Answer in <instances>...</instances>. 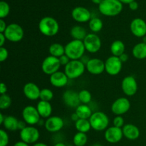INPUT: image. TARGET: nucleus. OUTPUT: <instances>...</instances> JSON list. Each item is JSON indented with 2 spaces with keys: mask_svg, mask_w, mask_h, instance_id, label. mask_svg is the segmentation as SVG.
<instances>
[{
  "mask_svg": "<svg viewBox=\"0 0 146 146\" xmlns=\"http://www.w3.org/2000/svg\"><path fill=\"white\" fill-rule=\"evenodd\" d=\"M104 136L107 142L110 143H117L120 142L123 137V130L121 128H118L113 125L106 130Z\"/></svg>",
  "mask_w": 146,
  "mask_h": 146,
  "instance_id": "nucleus-14",
  "label": "nucleus"
},
{
  "mask_svg": "<svg viewBox=\"0 0 146 146\" xmlns=\"http://www.w3.org/2000/svg\"><path fill=\"white\" fill-rule=\"evenodd\" d=\"M91 1H92V2H94V4H98V5H99L104 0H91Z\"/></svg>",
  "mask_w": 146,
  "mask_h": 146,
  "instance_id": "nucleus-53",
  "label": "nucleus"
},
{
  "mask_svg": "<svg viewBox=\"0 0 146 146\" xmlns=\"http://www.w3.org/2000/svg\"><path fill=\"white\" fill-rule=\"evenodd\" d=\"M59 61H60V64H61V66H66L67 64L69 63V61H71V59H70L69 58H68V56H67L66 54H64V55H63L62 56L59 57Z\"/></svg>",
  "mask_w": 146,
  "mask_h": 146,
  "instance_id": "nucleus-40",
  "label": "nucleus"
},
{
  "mask_svg": "<svg viewBox=\"0 0 146 146\" xmlns=\"http://www.w3.org/2000/svg\"><path fill=\"white\" fill-rule=\"evenodd\" d=\"M71 120H72L73 121H75V122H76V121H78V120L80 119L79 117H78V115H77V113L76 112L74 113H73L72 115H71Z\"/></svg>",
  "mask_w": 146,
  "mask_h": 146,
  "instance_id": "nucleus-48",
  "label": "nucleus"
},
{
  "mask_svg": "<svg viewBox=\"0 0 146 146\" xmlns=\"http://www.w3.org/2000/svg\"><path fill=\"white\" fill-rule=\"evenodd\" d=\"M123 92L128 96H133L135 95L138 91V84L132 76H128L123 79L121 84Z\"/></svg>",
  "mask_w": 146,
  "mask_h": 146,
  "instance_id": "nucleus-12",
  "label": "nucleus"
},
{
  "mask_svg": "<svg viewBox=\"0 0 146 146\" xmlns=\"http://www.w3.org/2000/svg\"><path fill=\"white\" fill-rule=\"evenodd\" d=\"M4 119H5V117L3 115L2 113H0V124H3Z\"/></svg>",
  "mask_w": 146,
  "mask_h": 146,
  "instance_id": "nucleus-51",
  "label": "nucleus"
},
{
  "mask_svg": "<svg viewBox=\"0 0 146 146\" xmlns=\"http://www.w3.org/2000/svg\"><path fill=\"white\" fill-rule=\"evenodd\" d=\"M27 123L25 121H19V124H18V129L21 131V130L24 129V128L27 127Z\"/></svg>",
  "mask_w": 146,
  "mask_h": 146,
  "instance_id": "nucleus-44",
  "label": "nucleus"
},
{
  "mask_svg": "<svg viewBox=\"0 0 146 146\" xmlns=\"http://www.w3.org/2000/svg\"><path fill=\"white\" fill-rule=\"evenodd\" d=\"M61 66L59 58L57 57L52 56H49L43 61L42 64H41V68L44 74L51 76L54 73L58 71Z\"/></svg>",
  "mask_w": 146,
  "mask_h": 146,
  "instance_id": "nucleus-7",
  "label": "nucleus"
},
{
  "mask_svg": "<svg viewBox=\"0 0 146 146\" xmlns=\"http://www.w3.org/2000/svg\"><path fill=\"white\" fill-rule=\"evenodd\" d=\"M90 59H91V58H88V56L84 55L82 57H81V59H80V61H81V62H82L83 64H84V65L86 66V64H88V61H89Z\"/></svg>",
  "mask_w": 146,
  "mask_h": 146,
  "instance_id": "nucleus-46",
  "label": "nucleus"
},
{
  "mask_svg": "<svg viewBox=\"0 0 146 146\" xmlns=\"http://www.w3.org/2000/svg\"><path fill=\"white\" fill-rule=\"evenodd\" d=\"M92 146H103V145H101V144H99V143H95V144H94Z\"/></svg>",
  "mask_w": 146,
  "mask_h": 146,
  "instance_id": "nucleus-57",
  "label": "nucleus"
},
{
  "mask_svg": "<svg viewBox=\"0 0 146 146\" xmlns=\"http://www.w3.org/2000/svg\"><path fill=\"white\" fill-rule=\"evenodd\" d=\"M22 117L24 121L29 125L38 124L40 121V115L37 108L33 106H27L23 109Z\"/></svg>",
  "mask_w": 146,
  "mask_h": 146,
  "instance_id": "nucleus-11",
  "label": "nucleus"
},
{
  "mask_svg": "<svg viewBox=\"0 0 146 146\" xmlns=\"http://www.w3.org/2000/svg\"><path fill=\"white\" fill-rule=\"evenodd\" d=\"M88 137L84 133L78 132L73 138V142L75 146H84L87 143Z\"/></svg>",
  "mask_w": 146,
  "mask_h": 146,
  "instance_id": "nucleus-32",
  "label": "nucleus"
},
{
  "mask_svg": "<svg viewBox=\"0 0 146 146\" xmlns=\"http://www.w3.org/2000/svg\"><path fill=\"white\" fill-rule=\"evenodd\" d=\"M48 51L51 56L59 58L65 54V47L63 46V45H61V44L54 43V44H51L48 48Z\"/></svg>",
  "mask_w": 146,
  "mask_h": 146,
  "instance_id": "nucleus-29",
  "label": "nucleus"
},
{
  "mask_svg": "<svg viewBox=\"0 0 146 146\" xmlns=\"http://www.w3.org/2000/svg\"><path fill=\"white\" fill-rule=\"evenodd\" d=\"M53 97H54V94L48 88H43V89L41 90L39 97L41 101H48V102H49L51 100H52Z\"/></svg>",
  "mask_w": 146,
  "mask_h": 146,
  "instance_id": "nucleus-35",
  "label": "nucleus"
},
{
  "mask_svg": "<svg viewBox=\"0 0 146 146\" xmlns=\"http://www.w3.org/2000/svg\"><path fill=\"white\" fill-rule=\"evenodd\" d=\"M125 49V46L123 41L120 40H116L113 41L111 46V51L113 56L119 57L120 56L124 54Z\"/></svg>",
  "mask_w": 146,
  "mask_h": 146,
  "instance_id": "nucleus-27",
  "label": "nucleus"
},
{
  "mask_svg": "<svg viewBox=\"0 0 146 146\" xmlns=\"http://www.w3.org/2000/svg\"><path fill=\"white\" fill-rule=\"evenodd\" d=\"M40 32L46 36L56 35L59 30L58 23L55 19L51 17H45L41 19L38 24Z\"/></svg>",
  "mask_w": 146,
  "mask_h": 146,
  "instance_id": "nucleus-2",
  "label": "nucleus"
},
{
  "mask_svg": "<svg viewBox=\"0 0 146 146\" xmlns=\"http://www.w3.org/2000/svg\"><path fill=\"white\" fill-rule=\"evenodd\" d=\"M72 18L78 22L84 23L91 19V14L88 9L83 7H77L71 12Z\"/></svg>",
  "mask_w": 146,
  "mask_h": 146,
  "instance_id": "nucleus-18",
  "label": "nucleus"
},
{
  "mask_svg": "<svg viewBox=\"0 0 146 146\" xmlns=\"http://www.w3.org/2000/svg\"><path fill=\"white\" fill-rule=\"evenodd\" d=\"M89 28L93 32L97 33L99 32L104 27V24L101 19L97 18V17H94V18H91V19L89 21Z\"/></svg>",
  "mask_w": 146,
  "mask_h": 146,
  "instance_id": "nucleus-31",
  "label": "nucleus"
},
{
  "mask_svg": "<svg viewBox=\"0 0 146 146\" xmlns=\"http://www.w3.org/2000/svg\"><path fill=\"white\" fill-rule=\"evenodd\" d=\"M33 146H48L46 144L44 143H36L34 144Z\"/></svg>",
  "mask_w": 146,
  "mask_h": 146,
  "instance_id": "nucleus-52",
  "label": "nucleus"
},
{
  "mask_svg": "<svg viewBox=\"0 0 146 146\" xmlns=\"http://www.w3.org/2000/svg\"><path fill=\"white\" fill-rule=\"evenodd\" d=\"M143 42L145 43V44H146V36H145L144 37H143Z\"/></svg>",
  "mask_w": 146,
  "mask_h": 146,
  "instance_id": "nucleus-56",
  "label": "nucleus"
},
{
  "mask_svg": "<svg viewBox=\"0 0 146 146\" xmlns=\"http://www.w3.org/2000/svg\"><path fill=\"white\" fill-rule=\"evenodd\" d=\"M9 135L4 130H0V146H7L9 143Z\"/></svg>",
  "mask_w": 146,
  "mask_h": 146,
  "instance_id": "nucleus-37",
  "label": "nucleus"
},
{
  "mask_svg": "<svg viewBox=\"0 0 146 146\" xmlns=\"http://www.w3.org/2000/svg\"><path fill=\"white\" fill-rule=\"evenodd\" d=\"M76 128L78 132L86 133L91 130V125L89 120L88 119H79L75 123Z\"/></svg>",
  "mask_w": 146,
  "mask_h": 146,
  "instance_id": "nucleus-30",
  "label": "nucleus"
},
{
  "mask_svg": "<svg viewBox=\"0 0 146 146\" xmlns=\"http://www.w3.org/2000/svg\"><path fill=\"white\" fill-rule=\"evenodd\" d=\"M54 146H67V145H66V144H64V143L59 142V143H56Z\"/></svg>",
  "mask_w": 146,
  "mask_h": 146,
  "instance_id": "nucleus-54",
  "label": "nucleus"
},
{
  "mask_svg": "<svg viewBox=\"0 0 146 146\" xmlns=\"http://www.w3.org/2000/svg\"><path fill=\"white\" fill-rule=\"evenodd\" d=\"M64 125V121L61 117L51 116L46 119L44 126L48 132L56 133L62 129Z\"/></svg>",
  "mask_w": 146,
  "mask_h": 146,
  "instance_id": "nucleus-17",
  "label": "nucleus"
},
{
  "mask_svg": "<svg viewBox=\"0 0 146 146\" xmlns=\"http://www.w3.org/2000/svg\"><path fill=\"white\" fill-rule=\"evenodd\" d=\"M78 98H79L80 102L82 104H86L87 105L89 104L91 101V94L88 91V90H81L79 93H78Z\"/></svg>",
  "mask_w": 146,
  "mask_h": 146,
  "instance_id": "nucleus-33",
  "label": "nucleus"
},
{
  "mask_svg": "<svg viewBox=\"0 0 146 146\" xmlns=\"http://www.w3.org/2000/svg\"><path fill=\"white\" fill-rule=\"evenodd\" d=\"M131 31L137 37H144L146 35V22L141 18L134 19L131 23Z\"/></svg>",
  "mask_w": 146,
  "mask_h": 146,
  "instance_id": "nucleus-16",
  "label": "nucleus"
},
{
  "mask_svg": "<svg viewBox=\"0 0 146 146\" xmlns=\"http://www.w3.org/2000/svg\"><path fill=\"white\" fill-rule=\"evenodd\" d=\"M36 108L41 117L44 118H48L51 117L52 113V106L49 102L40 101L37 104Z\"/></svg>",
  "mask_w": 146,
  "mask_h": 146,
  "instance_id": "nucleus-23",
  "label": "nucleus"
},
{
  "mask_svg": "<svg viewBox=\"0 0 146 146\" xmlns=\"http://www.w3.org/2000/svg\"><path fill=\"white\" fill-rule=\"evenodd\" d=\"M87 34L86 30L81 26H74L71 29V36L75 40L84 41Z\"/></svg>",
  "mask_w": 146,
  "mask_h": 146,
  "instance_id": "nucleus-25",
  "label": "nucleus"
},
{
  "mask_svg": "<svg viewBox=\"0 0 146 146\" xmlns=\"http://www.w3.org/2000/svg\"><path fill=\"white\" fill-rule=\"evenodd\" d=\"M133 56L137 59H145L146 58V44L143 42L135 44L133 48Z\"/></svg>",
  "mask_w": 146,
  "mask_h": 146,
  "instance_id": "nucleus-24",
  "label": "nucleus"
},
{
  "mask_svg": "<svg viewBox=\"0 0 146 146\" xmlns=\"http://www.w3.org/2000/svg\"><path fill=\"white\" fill-rule=\"evenodd\" d=\"M38 125H45V122H44V121H43V120L40 119L39 122L38 123Z\"/></svg>",
  "mask_w": 146,
  "mask_h": 146,
  "instance_id": "nucleus-55",
  "label": "nucleus"
},
{
  "mask_svg": "<svg viewBox=\"0 0 146 146\" xmlns=\"http://www.w3.org/2000/svg\"><path fill=\"white\" fill-rule=\"evenodd\" d=\"M23 91L27 98L32 101H35L39 98L41 90L39 89L38 86L34 83H27L24 85Z\"/></svg>",
  "mask_w": 146,
  "mask_h": 146,
  "instance_id": "nucleus-20",
  "label": "nucleus"
},
{
  "mask_svg": "<svg viewBox=\"0 0 146 146\" xmlns=\"http://www.w3.org/2000/svg\"><path fill=\"white\" fill-rule=\"evenodd\" d=\"M7 27V26L6 22L4 21V19H0V33H4Z\"/></svg>",
  "mask_w": 146,
  "mask_h": 146,
  "instance_id": "nucleus-41",
  "label": "nucleus"
},
{
  "mask_svg": "<svg viewBox=\"0 0 146 146\" xmlns=\"http://www.w3.org/2000/svg\"><path fill=\"white\" fill-rule=\"evenodd\" d=\"M83 42L86 50L91 54L98 52L101 47V38L96 34H88Z\"/></svg>",
  "mask_w": 146,
  "mask_h": 146,
  "instance_id": "nucleus-9",
  "label": "nucleus"
},
{
  "mask_svg": "<svg viewBox=\"0 0 146 146\" xmlns=\"http://www.w3.org/2000/svg\"><path fill=\"white\" fill-rule=\"evenodd\" d=\"M91 128L97 131H102L107 129L109 124V118L106 113L101 111L94 113L89 118Z\"/></svg>",
  "mask_w": 146,
  "mask_h": 146,
  "instance_id": "nucleus-5",
  "label": "nucleus"
},
{
  "mask_svg": "<svg viewBox=\"0 0 146 146\" xmlns=\"http://www.w3.org/2000/svg\"><path fill=\"white\" fill-rule=\"evenodd\" d=\"M131 103L126 98H119L115 100L111 106V111L115 115H121L129 111Z\"/></svg>",
  "mask_w": 146,
  "mask_h": 146,
  "instance_id": "nucleus-13",
  "label": "nucleus"
},
{
  "mask_svg": "<svg viewBox=\"0 0 146 146\" xmlns=\"http://www.w3.org/2000/svg\"><path fill=\"white\" fill-rule=\"evenodd\" d=\"M9 52L7 49L4 47H0V61L4 62L8 58Z\"/></svg>",
  "mask_w": 146,
  "mask_h": 146,
  "instance_id": "nucleus-39",
  "label": "nucleus"
},
{
  "mask_svg": "<svg viewBox=\"0 0 146 146\" xmlns=\"http://www.w3.org/2000/svg\"><path fill=\"white\" fill-rule=\"evenodd\" d=\"M85 69L86 65L80 60H71L64 68V73L69 79H75L82 76Z\"/></svg>",
  "mask_w": 146,
  "mask_h": 146,
  "instance_id": "nucleus-4",
  "label": "nucleus"
},
{
  "mask_svg": "<svg viewBox=\"0 0 146 146\" xmlns=\"http://www.w3.org/2000/svg\"><path fill=\"white\" fill-rule=\"evenodd\" d=\"M9 5L6 1H1L0 2V18L4 19L9 14Z\"/></svg>",
  "mask_w": 146,
  "mask_h": 146,
  "instance_id": "nucleus-36",
  "label": "nucleus"
},
{
  "mask_svg": "<svg viewBox=\"0 0 146 146\" xmlns=\"http://www.w3.org/2000/svg\"><path fill=\"white\" fill-rule=\"evenodd\" d=\"M128 5H129V8L131 9V10H133V11H135V10L138 9V4L135 1H132V2L130 3Z\"/></svg>",
  "mask_w": 146,
  "mask_h": 146,
  "instance_id": "nucleus-42",
  "label": "nucleus"
},
{
  "mask_svg": "<svg viewBox=\"0 0 146 146\" xmlns=\"http://www.w3.org/2000/svg\"><path fill=\"white\" fill-rule=\"evenodd\" d=\"M14 146H29V144L23 142L22 141H21L16 143L14 145Z\"/></svg>",
  "mask_w": 146,
  "mask_h": 146,
  "instance_id": "nucleus-49",
  "label": "nucleus"
},
{
  "mask_svg": "<svg viewBox=\"0 0 146 146\" xmlns=\"http://www.w3.org/2000/svg\"><path fill=\"white\" fill-rule=\"evenodd\" d=\"M123 136L128 138V140L134 141L139 138L140 136V130L136 125L133 124H125L122 128Z\"/></svg>",
  "mask_w": 146,
  "mask_h": 146,
  "instance_id": "nucleus-22",
  "label": "nucleus"
},
{
  "mask_svg": "<svg viewBox=\"0 0 146 146\" xmlns=\"http://www.w3.org/2000/svg\"><path fill=\"white\" fill-rule=\"evenodd\" d=\"M19 121L17 118L12 115H9L6 116L4 119L3 125L4 128L9 131H16L18 129Z\"/></svg>",
  "mask_w": 146,
  "mask_h": 146,
  "instance_id": "nucleus-28",
  "label": "nucleus"
},
{
  "mask_svg": "<svg viewBox=\"0 0 146 146\" xmlns=\"http://www.w3.org/2000/svg\"><path fill=\"white\" fill-rule=\"evenodd\" d=\"M123 63L119 57L112 56L105 61V71L111 76H116L122 69Z\"/></svg>",
  "mask_w": 146,
  "mask_h": 146,
  "instance_id": "nucleus-10",
  "label": "nucleus"
},
{
  "mask_svg": "<svg viewBox=\"0 0 146 146\" xmlns=\"http://www.w3.org/2000/svg\"><path fill=\"white\" fill-rule=\"evenodd\" d=\"M76 113L80 119H89L93 114L91 108L88 105L81 104L76 108Z\"/></svg>",
  "mask_w": 146,
  "mask_h": 146,
  "instance_id": "nucleus-26",
  "label": "nucleus"
},
{
  "mask_svg": "<svg viewBox=\"0 0 146 146\" xmlns=\"http://www.w3.org/2000/svg\"><path fill=\"white\" fill-rule=\"evenodd\" d=\"M85 51L83 41L74 39L65 46V54L71 60H80Z\"/></svg>",
  "mask_w": 146,
  "mask_h": 146,
  "instance_id": "nucleus-3",
  "label": "nucleus"
},
{
  "mask_svg": "<svg viewBox=\"0 0 146 146\" xmlns=\"http://www.w3.org/2000/svg\"><path fill=\"white\" fill-rule=\"evenodd\" d=\"M119 58H120V60H121V62H122V63L126 62V61H128V54H125V53H124V54H123L122 55L120 56Z\"/></svg>",
  "mask_w": 146,
  "mask_h": 146,
  "instance_id": "nucleus-47",
  "label": "nucleus"
},
{
  "mask_svg": "<svg viewBox=\"0 0 146 146\" xmlns=\"http://www.w3.org/2000/svg\"><path fill=\"white\" fill-rule=\"evenodd\" d=\"M113 125L114 126L118 127V128H121L124 126V119L121 115H117L113 120Z\"/></svg>",
  "mask_w": 146,
  "mask_h": 146,
  "instance_id": "nucleus-38",
  "label": "nucleus"
},
{
  "mask_svg": "<svg viewBox=\"0 0 146 146\" xmlns=\"http://www.w3.org/2000/svg\"><path fill=\"white\" fill-rule=\"evenodd\" d=\"M121 3H124V4H129L130 3H131L132 1H135V0H119Z\"/></svg>",
  "mask_w": 146,
  "mask_h": 146,
  "instance_id": "nucleus-50",
  "label": "nucleus"
},
{
  "mask_svg": "<svg viewBox=\"0 0 146 146\" xmlns=\"http://www.w3.org/2000/svg\"><path fill=\"white\" fill-rule=\"evenodd\" d=\"M6 39H7V38H6L4 33H0V46H3V45H4L6 41Z\"/></svg>",
  "mask_w": 146,
  "mask_h": 146,
  "instance_id": "nucleus-45",
  "label": "nucleus"
},
{
  "mask_svg": "<svg viewBox=\"0 0 146 146\" xmlns=\"http://www.w3.org/2000/svg\"><path fill=\"white\" fill-rule=\"evenodd\" d=\"M40 137L38 130L34 126H27L20 131V138L23 142L27 144L35 143Z\"/></svg>",
  "mask_w": 146,
  "mask_h": 146,
  "instance_id": "nucleus-8",
  "label": "nucleus"
},
{
  "mask_svg": "<svg viewBox=\"0 0 146 146\" xmlns=\"http://www.w3.org/2000/svg\"><path fill=\"white\" fill-rule=\"evenodd\" d=\"M99 11L107 17L118 15L123 9V4L119 0H104L98 5Z\"/></svg>",
  "mask_w": 146,
  "mask_h": 146,
  "instance_id": "nucleus-1",
  "label": "nucleus"
},
{
  "mask_svg": "<svg viewBox=\"0 0 146 146\" xmlns=\"http://www.w3.org/2000/svg\"><path fill=\"white\" fill-rule=\"evenodd\" d=\"M87 71L93 75H100L105 71V62L100 58H91L86 66Z\"/></svg>",
  "mask_w": 146,
  "mask_h": 146,
  "instance_id": "nucleus-15",
  "label": "nucleus"
},
{
  "mask_svg": "<svg viewBox=\"0 0 146 146\" xmlns=\"http://www.w3.org/2000/svg\"><path fill=\"white\" fill-rule=\"evenodd\" d=\"M4 34L8 41L11 42H19L24 38V32L21 26L12 23L7 26Z\"/></svg>",
  "mask_w": 146,
  "mask_h": 146,
  "instance_id": "nucleus-6",
  "label": "nucleus"
},
{
  "mask_svg": "<svg viewBox=\"0 0 146 146\" xmlns=\"http://www.w3.org/2000/svg\"><path fill=\"white\" fill-rule=\"evenodd\" d=\"M63 100L64 104L70 108H77L81 103L78 94L73 90L66 91L63 94Z\"/></svg>",
  "mask_w": 146,
  "mask_h": 146,
  "instance_id": "nucleus-19",
  "label": "nucleus"
},
{
  "mask_svg": "<svg viewBox=\"0 0 146 146\" xmlns=\"http://www.w3.org/2000/svg\"><path fill=\"white\" fill-rule=\"evenodd\" d=\"M7 91V87L4 83H1V87H0V94L1 95L2 94H5Z\"/></svg>",
  "mask_w": 146,
  "mask_h": 146,
  "instance_id": "nucleus-43",
  "label": "nucleus"
},
{
  "mask_svg": "<svg viewBox=\"0 0 146 146\" xmlns=\"http://www.w3.org/2000/svg\"><path fill=\"white\" fill-rule=\"evenodd\" d=\"M11 97L7 94H2L0 96V108L1 110L7 109L11 105Z\"/></svg>",
  "mask_w": 146,
  "mask_h": 146,
  "instance_id": "nucleus-34",
  "label": "nucleus"
},
{
  "mask_svg": "<svg viewBox=\"0 0 146 146\" xmlns=\"http://www.w3.org/2000/svg\"><path fill=\"white\" fill-rule=\"evenodd\" d=\"M69 78L64 72L57 71L51 76H50V83L51 85L56 88L64 87L68 84Z\"/></svg>",
  "mask_w": 146,
  "mask_h": 146,
  "instance_id": "nucleus-21",
  "label": "nucleus"
}]
</instances>
